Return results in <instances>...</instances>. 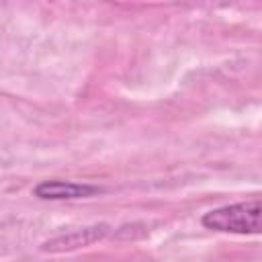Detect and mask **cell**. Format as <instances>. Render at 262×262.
I'll use <instances>...</instances> for the list:
<instances>
[{
    "mask_svg": "<svg viewBox=\"0 0 262 262\" xmlns=\"http://www.w3.org/2000/svg\"><path fill=\"white\" fill-rule=\"evenodd\" d=\"M100 192L98 186L88 182H72V180H41L33 194L43 201H74V199H86Z\"/></svg>",
    "mask_w": 262,
    "mask_h": 262,
    "instance_id": "obj_3",
    "label": "cell"
},
{
    "mask_svg": "<svg viewBox=\"0 0 262 262\" xmlns=\"http://www.w3.org/2000/svg\"><path fill=\"white\" fill-rule=\"evenodd\" d=\"M203 227L219 233L256 235L262 233V199L239 201L207 211L201 217Z\"/></svg>",
    "mask_w": 262,
    "mask_h": 262,
    "instance_id": "obj_1",
    "label": "cell"
},
{
    "mask_svg": "<svg viewBox=\"0 0 262 262\" xmlns=\"http://www.w3.org/2000/svg\"><path fill=\"white\" fill-rule=\"evenodd\" d=\"M108 225L98 223V225H88L82 229H74L70 233H59L47 242H43L41 250L43 252H72L78 248H86L90 244H96L108 235Z\"/></svg>",
    "mask_w": 262,
    "mask_h": 262,
    "instance_id": "obj_2",
    "label": "cell"
}]
</instances>
